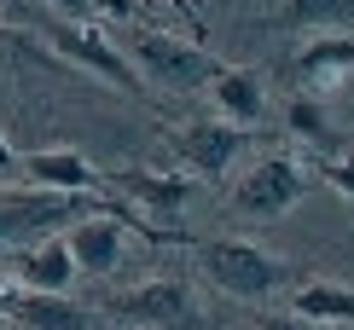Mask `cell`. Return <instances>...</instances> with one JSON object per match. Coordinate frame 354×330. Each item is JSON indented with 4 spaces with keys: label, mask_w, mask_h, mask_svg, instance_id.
Wrapping results in <instances>:
<instances>
[{
    "label": "cell",
    "mask_w": 354,
    "mask_h": 330,
    "mask_svg": "<svg viewBox=\"0 0 354 330\" xmlns=\"http://www.w3.org/2000/svg\"><path fill=\"white\" fill-rule=\"evenodd\" d=\"M203 273L239 302H268L273 290H285L297 278V266L285 255H268L261 244H250V237H215V244H203Z\"/></svg>",
    "instance_id": "6da1fadb"
},
{
    "label": "cell",
    "mask_w": 354,
    "mask_h": 330,
    "mask_svg": "<svg viewBox=\"0 0 354 330\" xmlns=\"http://www.w3.org/2000/svg\"><path fill=\"white\" fill-rule=\"evenodd\" d=\"M47 41H53V52L58 58H70L76 70H87V76H99V81H111L116 93H140V70L128 64V52L116 47L111 35H99V29H82V23H53L47 29Z\"/></svg>",
    "instance_id": "7a4b0ae2"
},
{
    "label": "cell",
    "mask_w": 354,
    "mask_h": 330,
    "mask_svg": "<svg viewBox=\"0 0 354 330\" xmlns=\"http://www.w3.org/2000/svg\"><path fill=\"white\" fill-rule=\"evenodd\" d=\"M128 64L140 70V81H157V87H198L215 76L209 52L186 47V41L174 35H151V29H140L134 41H128Z\"/></svg>",
    "instance_id": "3957f363"
},
{
    "label": "cell",
    "mask_w": 354,
    "mask_h": 330,
    "mask_svg": "<svg viewBox=\"0 0 354 330\" xmlns=\"http://www.w3.org/2000/svg\"><path fill=\"white\" fill-rule=\"evenodd\" d=\"M308 179L290 157H273V162H256L239 186H232V203H239V215H250V220H279L285 208H297L302 197H308Z\"/></svg>",
    "instance_id": "277c9868"
},
{
    "label": "cell",
    "mask_w": 354,
    "mask_h": 330,
    "mask_svg": "<svg viewBox=\"0 0 354 330\" xmlns=\"http://www.w3.org/2000/svg\"><path fill=\"white\" fill-rule=\"evenodd\" d=\"M169 145H174V157H180L192 174L215 179V174L232 168V157L244 151V128L227 122V116H221V122H186V128L169 133Z\"/></svg>",
    "instance_id": "5b68a950"
},
{
    "label": "cell",
    "mask_w": 354,
    "mask_h": 330,
    "mask_svg": "<svg viewBox=\"0 0 354 330\" xmlns=\"http://www.w3.org/2000/svg\"><path fill=\"white\" fill-rule=\"evenodd\" d=\"M18 179H29V186H41V191H93L99 186V168L87 162L82 151H70V145H47V151H24L18 157V168H12Z\"/></svg>",
    "instance_id": "8992f818"
},
{
    "label": "cell",
    "mask_w": 354,
    "mask_h": 330,
    "mask_svg": "<svg viewBox=\"0 0 354 330\" xmlns=\"http://www.w3.org/2000/svg\"><path fill=\"white\" fill-rule=\"evenodd\" d=\"M128 324H151V330H192V295L180 290L174 278H157V284H140V290H128L122 302H116Z\"/></svg>",
    "instance_id": "52a82bcc"
},
{
    "label": "cell",
    "mask_w": 354,
    "mask_h": 330,
    "mask_svg": "<svg viewBox=\"0 0 354 330\" xmlns=\"http://www.w3.org/2000/svg\"><path fill=\"white\" fill-rule=\"evenodd\" d=\"M122 226H116V215H93V220H76V226L64 232V249L70 261H76V273H116V261H122Z\"/></svg>",
    "instance_id": "ba28073f"
},
{
    "label": "cell",
    "mask_w": 354,
    "mask_h": 330,
    "mask_svg": "<svg viewBox=\"0 0 354 330\" xmlns=\"http://www.w3.org/2000/svg\"><path fill=\"white\" fill-rule=\"evenodd\" d=\"M12 278H18L24 290L64 295V290H70V278H76V261H70L64 237H41V244L18 249V261H12Z\"/></svg>",
    "instance_id": "9c48e42d"
},
{
    "label": "cell",
    "mask_w": 354,
    "mask_h": 330,
    "mask_svg": "<svg viewBox=\"0 0 354 330\" xmlns=\"http://www.w3.org/2000/svg\"><path fill=\"white\" fill-rule=\"evenodd\" d=\"M116 186H122V197H134L151 220H174L180 203L192 197V179L186 174H151V168H122Z\"/></svg>",
    "instance_id": "30bf717a"
},
{
    "label": "cell",
    "mask_w": 354,
    "mask_h": 330,
    "mask_svg": "<svg viewBox=\"0 0 354 330\" xmlns=\"http://www.w3.org/2000/svg\"><path fill=\"white\" fill-rule=\"evenodd\" d=\"M6 313L29 330H87L82 307H70L64 295H47V290H24V284L6 295Z\"/></svg>",
    "instance_id": "8fae6325"
},
{
    "label": "cell",
    "mask_w": 354,
    "mask_h": 330,
    "mask_svg": "<svg viewBox=\"0 0 354 330\" xmlns=\"http://www.w3.org/2000/svg\"><path fill=\"white\" fill-rule=\"evenodd\" d=\"M209 99H215V110L227 116V122H261V110H268V93H261L256 70H215Z\"/></svg>",
    "instance_id": "7c38bea8"
},
{
    "label": "cell",
    "mask_w": 354,
    "mask_h": 330,
    "mask_svg": "<svg viewBox=\"0 0 354 330\" xmlns=\"http://www.w3.org/2000/svg\"><path fill=\"white\" fill-rule=\"evenodd\" d=\"M290 313L297 319H308V324H354V290H343V284H302L297 295H290Z\"/></svg>",
    "instance_id": "4fadbf2b"
},
{
    "label": "cell",
    "mask_w": 354,
    "mask_h": 330,
    "mask_svg": "<svg viewBox=\"0 0 354 330\" xmlns=\"http://www.w3.org/2000/svg\"><path fill=\"white\" fill-rule=\"evenodd\" d=\"M297 70H302L308 81H319V87L343 81L348 70H354V35H319L314 47L297 58Z\"/></svg>",
    "instance_id": "5bb4252c"
},
{
    "label": "cell",
    "mask_w": 354,
    "mask_h": 330,
    "mask_svg": "<svg viewBox=\"0 0 354 330\" xmlns=\"http://www.w3.org/2000/svg\"><path fill=\"white\" fill-rule=\"evenodd\" d=\"M354 12V0H285V29H319V23H337V18H348Z\"/></svg>",
    "instance_id": "9a60e30c"
},
{
    "label": "cell",
    "mask_w": 354,
    "mask_h": 330,
    "mask_svg": "<svg viewBox=\"0 0 354 330\" xmlns=\"http://www.w3.org/2000/svg\"><path fill=\"white\" fill-rule=\"evenodd\" d=\"M285 128H290V133H302V139H314V145H326V139H331L326 104H319V99H308V93H297V99L285 104Z\"/></svg>",
    "instance_id": "2e32d148"
},
{
    "label": "cell",
    "mask_w": 354,
    "mask_h": 330,
    "mask_svg": "<svg viewBox=\"0 0 354 330\" xmlns=\"http://www.w3.org/2000/svg\"><path fill=\"white\" fill-rule=\"evenodd\" d=\"M331 186L343 191V197H354V151H343V157L331 162Z\"/></svg>",
    "instance_id": "e0dca14e"
},
{
    "label": "cell",
    "mask_w": 354,
    "mask_h": 330,
    "mask_svg": "<svg viewBox=\"0 0 354 330\" xmlns=\"http://www.w3.org/2000/svg\"><path fill=\"white\" fill-rule=\"evenodd\" d=\"M256 330H314L308 319H297V313H261Z\"/></svg>",
    "instance_id": "ac0fdd59"
},
{
    "label": "cell",
    "mask_w": 354,
    "mask_h": 330,
    "mask_svg": "<svg viewBox=\"0 0 354 330\" xmlns=\"http://www.w3.org/2000/svg\"><path fill=\"white\" fill-rule=\"evenodd\" d=\"M87 12H99V18H134V0H87Z\"/></svg>",
    "instance_id": "d6986e66"
},
{
    "label": "cell",
    "mask_w": 354,
    "mask_h": 330,
    "mask_svg": "<svg viewBox=\"0 0 354 330\" xmlns=\"http://www.w3.org/2000/svg\"><path fill=\"white\" fill-rule=\"evenodd\" d=\"M12 168H18V151H12L6 133H0V174H12Z\"/></svg>",
    "instance_id": "ffe728a7"
},
{
    "label": "cell",
    "mask_w": 354,
    "mask_h": 330,
    "mask_svg": "<svg viewBox=\"0 0 354 330\" xmlns=\"http://www.w3.org/2000/svg\"><path fill=\"white\" fill-rule=\"evenodd\" d=\"M53 6H58V12H70V18H82V12H87V0H53Z\"/></svg>",
    "instance_id": "44dd1931"
}]
</instances>
